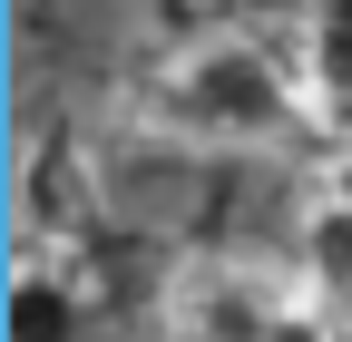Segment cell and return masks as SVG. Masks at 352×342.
<instances>
[{
  "instance_id": "6da1fadb",
  "label": "cell",
  "mask_w": 352,
  "mask_h": 342,
  "mask_svg": "<svg viewBox=\"0 0 352 342\" xmlns=\"http://www.w3.org/2000/svg\"><path fill=\"white\" fill-rule=\"evenodd\" d=\"M303 108H314L303 69H284L245 30H206V39H186V49L157 69V117L176 137H196V147H264V137H284Z\"/></svg>"
},
{
  "instance_id": "7a4b0ae2",
  "label": "cell",
  "mask_w": 352,
  "mask_h": 342,
  "mask_svg": "<svg viewBox=\"0 0 352 342\" xmlns=\"http://www.w3.org/2000/svg\"><path fill=\"white\" fill-rule=\"evenodd\" d=\"M294 304H314L303 274H274L254 254H196L166 284V332L176 342H264Z\"/></svg>"
},
{
  "instance_id": "3957f363",
  "label": "cell",
  "mask_w": 352,
  "mask_h": 342,
  "mask_svg": "<svg viewBox=\"0 0 352 342\" xmlns=\"http://www.w3.org/2000/svg\"><path fill=\"white\" fill-rule=\"evenodd\" d=\"M88 332V274L78 264H50V254H20L10 293H0V342H78Z\"/></svg>"
},
{
  "instance_id": "277c9868",
  "label": "cell",
  "mask_w": 352,
  "mask_h": 342,
  "mask_svg": "<svg viewBox=\"0 0 352 342\" xmlns=\"http://www.w3.org/2000/svg\"><path fill=\"white\" fill-rule=\"evenodd\" d=\"M303 284L314 304H352V196H323L314 186V216H303Z\"/></svg>"
},
{
  "instance_id": "5b68a950",
  "label": "cell",
  "mask_w": 352,
  "mask_h": 342,
  "mask_svg": "<svg viewBox=\"0 0 352 342\" xmlns=\"http://www.w3.org/2000/svg\"><path fill=\"white\" fill-rule=\"evenodd\" d=\"M303 89H314V108H352V30L342 20H303Z\"/></svg>"
},
{
  "instance_id": "8992f818",
  "label": "cell",
  "mask_w": 352,
  "mask_h": 342,
  "mask_svg": "<svg viewBox=\"0 0 352 342\" xmlns=\"http://www.w3.org/2000/svg\"><path fill=\"white\" fill-rule=\"evenodd\" d=\"M323 313H333V304H294V313L264 332V342H314V332H323Z\"/></svg>"
},
{
  "instance_id": "52a82bcc",
  "label": "cell",
  "mask_w": 352,
  "mask_h": 342,
  "mask_svg": "<svg viewBox=\"0 0 352 342\" xmlns=\"http://www.w3.org/2000/svg\"><path fill=\"white\" fill-rule=\"evenodd\" d=\"M303 20H342V30H352V0H314V10H303Z\"/></svg>"
},
{
  "instance_id": "ba28073f",
  "label": "cell",
  "mask_w": 352,
  "mask_h": 342,
  "mask_svg": "<svg viewBox=\"0 0 352 342\" xmlns=\"http://www.w3.org/2000/svg\"><path fill=\"white\" fill-rule=\"evenodd\" d=\"M314 342H352V313H323V332Z\"/></svg>"
}]
</instances>
